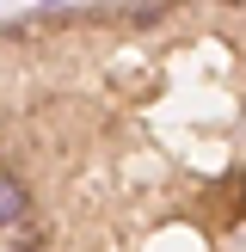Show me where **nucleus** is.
<instances>
[{
	"label": "nucleus",
	"mask_w": 246,
	"mask_h": 252,
	"mask_svg": "<svg viewBox=\"0 0 246 252\" xmlns=\"http://www.w3.org/2000/svg\"><path fill=\"white\" fill-rule=\"evenodd\" d=\"M12 221H25V191L12 179H0V228H12Z\"/></svg>",
	"instance_id": "obj_1"
},
{
	"label": "nucleus",
	"mask_w": 246,
	"mask_h": 252,
	"mask_svg": "<svg viewBox=\"0 0 246 252\" xmlns=\"http://www.w3.org/2000/svg\"><path fill=\"white\" fill-rule=\"evenodd\" d=\"M12 246H43V228H31V221H12Z\"/></svg>",
	"instance_id": "obj_2"
}]
</instances>
